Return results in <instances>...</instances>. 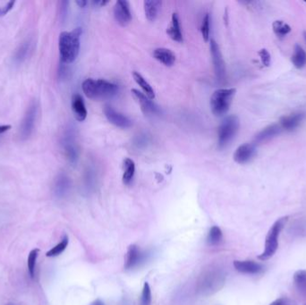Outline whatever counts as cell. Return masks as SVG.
I'll use <instances>...</instances> for the list:
<instances>
[{"label":"cell","mask_w":306,"mask_h":305,"mask_svg":"<svg viewBox=\"0 0 306 305\" xmlns=\"http://www.w3.org/2000/svg\"><path fill=\"white\" fill-rule=\"evenodd\" d=\"M153 56L166 66H172L176 62V55L169 48H156L153 51Z\"/></svg>","instance_id":"cell-18"},{"label":"cell","mask_w":306,"mask_h":305,"mask_svg":"<svg viewBox=\"0 0 306 305\" xmlns=\"http://www.w3.org/2000/svg\"><path fill=\"white\" fill-rule=\"evenodd\" d=\"M92 305H104V303L101 300H96V301H93Z\"/></svg>","instance_id":"cell-40"},{"label":"cell","mask_w":306,"mask_h":305,"mask_svg":"<svg viewBox=\"0 0 306 305\" xmlns=\"http://www.w3.org/2000/svg\"><path fill=\"white\" fill-rule=\"evenodd\" d=\"M222 239H223V234L221 229L216 225L212 226L209 230V235L207 237L208 245L211 246L219 245L222 242Z\"/></svg>","instance_id":"cell-26"},{"label":"cell","mask_w":306,"mask_h":305,"mask_svg":"<svg viewBox=\"0 0 306 305\" xmlns=\"http://www.w3.org/2000/svg\"><path fill=\"white\" fill-rule=\"evenodd\" d=\"M303 38H304V40L306 41V32H303Z\"/></svg>","instance_id":"cell-41"},{"label":"cell","mask_w":306,"mask_h":305,"mask_svg":"<svg viewBox=\"0 0 306 305\" xmlns=\"http://www.w3.org/2000/svg\"><path fill=\"white\" fill-rule=\"evenodd\" d=\"M147 254L141 253V250L136 245H130L127 251V257L125 262V268L126 269H133L140 266L141 263L144 262Z\"/></svg>","instance_id":"cell-13"},{"label":"cell","mask_w":306,"mask_h":305,"mask_svg":"<svg viewBox=\"0 0 306 305\" xmlns=\"http://www.w3.org/2000/svg\"><path fill=\"white\" fill-rule=\"evenodd\" d=\"M82 29H74L72 32H61L58 41L61 61L71 64L76 59L80 51V37Z\"/></svg>","instance_id":"cell-1"},{"label":"cell","mask_w":306,"mask_h":305,"mask_svg":"<svg viewBox=\"0 0 306 305\" xmlns=\"http://www.w3.org/2000/svg\"><path fill=\"white\" fill-rule=\"evenodd\" d=\"M71 183L69 180L68 177L65 175H60L56 178L55 186H54V191L55 194L58 198H63L68 193L70 190Z\"/></svg>","instance_id":"cell-19"},{"label":"cell","mask_w":306,"mask_h":305,"mask_svg":"<svg viewBox=\"0 0 306 305\" xmlns=\"http://www.w3.org/2000/svg\"><path fill=\"white\" fill-rule=\"evenodd\" d=\"M240 122L237 116H230L222 122L217 133V146L219 149H224L234 137L238 133Z\"/></svg>","instance_id":"cell-6"},{"label":"cell","mask_w":306,"mask_h":305,"mask_svg":"<svg viewBox=\"0 0 306 305\" xmlns=\"http://www.w3.org/2000/svg\"><path fill=\"white\" fill-rule=\"evenodd\" d=\"M83 91L89 99L102 100L115 96L118 92L117 85L103 79H87L83 83Z\"/></svg>","instance_id":"cell-2"},{"label":"cell","mask_w":306,"mask_h":305,"mask_svg":"<svg viewBox=\"0 0 306 305\" xmlns=\"http://www.w3.org/2000/svg\"><path fill=\"white\" fill-rule=\"evenodd\" d=\"M225 277L218 269H209L201 276L198 281V289L203 294H211L221 288Z\"/></svg>","instance_id":"cell-5"},{"label":"cell","mask_w":306,"mask_h":305,"mask_svg":"<svg viewBox=\"0 0 306 305\" xmlns=\"http://www.w3.org/2000/svg\"><path fill=\"white\" fill-rule=\"evenodd\" d=\"M144 11L146 18L149 22H154L157 18L158 14L161 9V1L159 0H147L144 1Z\"/></svg>","instance_id":"cell-20"},{"label":"cell","mask_w":306,"mask_h":305,"mask_svg":"<svg viewBox=\"0 0 306 305\" xmlns=\"http://www.w3.org/2000/svg\"><path fill=\"white\" fill-rule=\"evenodd\" d=\"M270 305H290L289 301L286 298H278L272 301Z\"/></svg>","instance_id":"cell-35"},{"label":"cell","mask_w":306,"mask_h":305,"mask_svg":"<svg viewBox=\"0 0 306 305\" xmlns=\"http://www.w3.org/2000/svg\"><path fill=\"white\" fill-rule=\"evenodd\" d=\"M8 305H13V304H8Z\"/></svg>","instance_id":"cell-42"},{"label":"cell","mask_w":306,"mask_h":305,"mask_svg":"<svg viewBox=\"0 0 306 305\" xmlns=\"http://www.w3.org/2000/svg\"><path fill=\"white\" fill-rule=\"evenodd\" d=\"M72 109L77 120L83 122L87 117V109L85 101L79 94H74L72 97Z\"/></svg>","instance_id":"cell-17"},{"label":"cell","mask_w":306,"mask_h":305,"mask_svg":"<svg viewBox=\"0 0 306 305\" xmlns=\"http://www.w3.org/2000/svg\"><path fill=\"white\" fill-rule=\"evenodd\" d=\"M234 267L238 272L244 274H258L262 270V266L254 261H235Z\"/></svg>","instance_id":"cell-15"},{"label":"cell","mask_w":306,"mask_h":305,"mask_svg":"<svg viewBox=\"0 0 306 305\" xmlns=\"http://www.w3.org/2000/svg\"><path fill=\"white\" fill-rule=\"evenodd\" d=\"M304 117H305L304 113H294L288 116L282 117L279 121V125L281 126L282 129H285L286 131H293L301 125Z\"/></svg>","instance_id":"cell-14"},{"label":"cell","mask_w":306,"mask_h":305,"mask_svg":"<svg viewBox=\"0 0 306 305\" xmlns=\"http://www.w3.org/2000/svg\"><path fill=\"white\" fill-rule=\"evenodd\" d=\"M37 109H38L36 103L32 102V104L29 106L28 109L25 113L20 128V137L22 140L28 139L33 132L36 121Z\"/></svg>","instance_id":"cell-7"},{"label":"cell","mask_w":306,"mask_h":305,"mask_svg":"<svg viewBox=\"0 0 306 305\" xmlns=\"http://www.w3.org/2000/svg\"><path fill=\"white\" fill-rule=\"evenodd\" d=\"M257 152L255 145L245 143L239 146L234 154V160L238 164H246L254 159Z\"/></svg>","instance_id":"cell-12"},{"label":"cell","mask_w":306,"mask_h":305,"mask_svg":"<svg viewBox=\"0 0 306 305\" xmlns=\"http://www.w3.org/2000/svg\"><path fill=\"white\" fill-rule=\"evenodd\" d=\"M9 129H11V125H0V134L8 132Z\"/></svg>","instance_id":"cell-37"},{"label":"cell","mask_w":306,"mask_h":305,"mask_svg":"<svg viewBox=\"0 0 306 305\" xmlns=\"http://www.w3.org/2000/svg\"><path fill=\"white\" fill-rule=\"evenodd\" d=\"M210 53L213 60L214 69L217 80L223 81L225 77V62L223 60L219 47L215 40H210Z\"/></svg>","instance_id":"cell-8"},{"label":"cell","mask_w":306,"mask_h":305,"mask_svg":"<svg viewBox=\"0 0 306 305\" xmlns=\"http://www.w3.org/2000/svg\"><path fill=\"white\" fill-rule=\"evenodd\" d=\"M64 148L65 155L67 157L69 161L72 163H75L77 161V149L75 145L73 144L72 137L69 134L64 138Z\"/></svg>","instance_id":"cell-25"},{"label":"cell","mask_w":306,"mask_h":305,"mask_svg":"<svg viewBox=\"0 0 306 305\" xmlns=\"http://www.w3.org/2000/svg\"><path fill=\"white\" fill-rule=\"evenodd\" d=\"M29 46H30L29 43L28 44L25 43L21 47L20 49L16 53V58L17 60L22 61L24 58H25V56H26L29 51Z\"/></svg>","instance_id":"cell-34"},{"label":"cell","mask_w":306,"mask_h":305,"mask_svg":"<svg viewBox=\"0 0 306 305\" xmlns=\"http://www.w3.org/2000/svg\"><path fill=\"white\" fill-rule=\"evenodd\" d=\"M68 243V237L64 236L63 237V239L61 240L60 243H58L56 246L53 247L52 249L49 250L48 253H46V256L47 257H56V256H59L61 253H63L64 250L66 249Z\"/></svg>","instance_id":"cell-27"},{"label":"cell","mask_w":306,"mask_h":305,"mask_svg":"<svg viewBox=\"0 0 306 305\" xmlns=\"http://www.w3.org/2000/svg\"><path fill=\"white\" fill-rule=\"evenodd\" d=\"M168 34L172 40L177 41V42H182L183 41L181 26H180V22H179V18H178L177 14H173V16H172L171 24H170V27L168 30Z\"/></svg>","instance_id":"cell-21"},{"label":"cell","mask_w":306,"mask_h":305,"mask_svg":"<svg viewBox=\"0 0 306 305\" xmlns=\"http://www.w3.org/2000/svg\"><path fill=\"white\" fill-rule=\"evenodd\" d=\"M39 253H40V250L33 249L31 251V253L29 254L27 264H28L29 273H30V276L32 278L34 277V275H35V268H36L37 259L39 256Z\"/></svg>","instance_id":"cell-30"},{"label":"cell","mask_w":306,"mask_h":305,"mask_svg":"<svg viewBox=\"0 0 306 305\" xmlns=\"http://www.w3.org/2000/svg\"><path fill=\"white\" fill-rule=\"evenodd\" d=\"M14 5H15V1H10L9 3H8L6 7H5L4 9L2 10V12H1V15L2 16H5V15H7L13 8H14Z\"/></svg>","instance_id":"cell-36"},{"label":"cell","mask_w":306,"mask_h":305,"mask_svg":"<svg viewBox=\"0 0 306 305\" xmlns=\"http://www.w3.org/2000/svg\"><path fill=\"white\" fill-rule=\"evenodd\" d=\"M288 217H283L278 218V220L271 225L269 233L267 235L265 241V248L263 253L258 257L261 261H266L272 257L277 252L278 247V237L281 233L282 229L286 225Z\"/></svg>","instance_id":"cell-4"},{"label":"cell","mask_w":306,"mask_h":305,"mask_svg":"<svg viewBox=\"0 0 306 305\" xmlns=\"http://www.w3.org/2000/svg\"><path fill=\"white\" fill-rule=\"evenodd\" d=\"M108 3V1H103V0H101V1H93V4L94 6H97V7H102V6H105V5Z\"/></svg>","instance_id":"cell-39"},{"label":"cell","mask_w":306,"mask_h":305,"mask_svg":"<svg viewBox=\"0 0 306 305\" xmlns=\"http://www.w3.org/2000/svg\"><path fill=\"white\" fill-rule=\"evenodd\" d=\"M292 63L294 67L301 69L304 67L306 64V52L305 50L300 46L295 45L294 46V54L292 56Z\"/></svg>","instance_id":"cell-22"},{"label":"cell","mask_w":306,"mask_h":305,"mask_svg":"<svg viewBox=\"0 0 306 305\" xmlns=\"http://www.w3.org/2000/svg\"><path fill=\"white\" fill-rule=\"evenodd\" d=\"M150 304H151V290L149 287V283L145 282L141 293V305Z\"/></svg>","instance_id":"cell-31"},{"label":"cell","mask_w":306,"mask_h":305,"mask_svg":"<svg viewBox=\"0 0 306 305\" xmlns=\"http://www.w3.org/2000/svg\"><path fill=\"white\" fill-rule=\"evenodd\" d=\"M131 93L136 100L137 102L141 106V111L143 112L145 116H154L160 112V109L156 105L153 103L150 99L146 96L143 93L139 92L138 90L133 89Z\"/></svg>","instance_id":"cell-10"},{"label":"cell","mask_w":306,"mask_h":305,"mask_svg":"<svg viewBox=\"0 0 306 305\" xmlns=\"http://www.w3.org/2000/svg\"><path fill=\"white\" fill-rule=\"evenodd\" d=\"M294 282L299 291L306 293V270H297L294 274Z\"/></svg>","instance_id":"cell-29"},{"label":"cell","mask_w":306,"mask_h":305,"mask_svg":"<svg viewBox=\"0 0 306 305\" xmlns=\"http://www.w3.org/2000/svg\"><path fill=\"white\" fill-rule=\"evenodd\" d=\"M104 114L107 119L112 124L120 128H128L132 125V121L123 114L117 112L111 106H105Z\"/></svg>","instance_id":"cell-11"},{"label":"cell","mask_w":306,"mask_h":305,"mask_svg":"<svg viewBox=\"0 0 306 305\" xmlns=\"http://www.w3.org/2000/svg\"><path fill=\"white\" fill-rule=\"evenodd\" d=\"M124 174H123V183L125 185H129L133 181L135 173V164L133 160L131 159H125L123 164Z\"/></svg>","instance_id":"cell-23"},{"label":"cell","mask_w":306,"mask_h":305,"mask_svg":"<svg viewBox=\"0 0 306 305\" xmlns=\"http://www.w3.org/2000/svg\"><path fill=\"white\" fill-rule=\"evenodd\" d=\"M259 56L261 57V60H262L263 65L270 66V62H271V56H270V54L267 49H265V48L261 49L259 51Z\"/></svg>","instance_id":"cell-33"},{"label":"cell","mask_w":306,"mask_h":305,"mask_svg":"<svg viewBox=\"0 0 306 305\" xmlns=\"http://www.w3.org/2000/svg\"><path fill=\"white\" fill-rule=\"evenodd\" d=\"M282 128L280 125L278 124L269 125L265 128L262 130L260 133H258L255 136L254 141L258 143H262L265 141H270L276 136H278L279 133H281Z\"/></svg>","instance_id":"cell-16"},{"label":"cell","mask_w":306,"mask_h":305,"mask_svg":"<svg viewBox=\"0 0 306 305\" xmlns=\"http://www.w3.org/2000/svg\"><path fill=\"white\" fill-rule=\"evenodd\" d=\"M133 77L134 81L136 82L137 85H139L142 89V91L144 92L145 95L150 100H153L155 98V93H154L152 87L149 85V83L145 80L144 78L141 77V74H140L139 72H133Z\"/></svg>","instance_id":"cell-24"},{"label":"cell","mask_w":306,"mask_h":305,"mask_svg":"<svg viewBox=\"0 0 306 305\" xmlns=\"http://www.w3.org/2000/svg\"><path fill=\"white\" fill-rule=\"evenodd\" d=\"M88 3V1H86V0H78V1H76V4L78 5L80 8H85Z\"/></svg>","instance_id":"cell-38"},{"label":"cell","mask_w":306,"mask_h":305,"mask_svg":"<svg viewBox=\"0 0 306 305\" xmlns=\"http://www.w3.org/2000/svg\"><path fill=\"white\" fill-rule=\"evenodd\" d=\"M114 16L117 24L125 27L132 20V13L130 6L125 0H118L114 7Z\"/></svg>","instance_id":"cell-9"},{"label":"cell","mask_w":306,"mask_h":305,"mask_svg":"<svg viewBox=\"0 0 306 305\" xmlns=\"http://www.w3.org/2000/svg\"><path fill=\"white\" fill-rule=\"evenodd\" d=\"M236 89H218L210 99V109L216 117H220L228 111L236 95Z\"/></svg>","instance_id":"cell-3"},{"label":"cell","mask_w":306,"mask_h":305,"mask_svg":"<svg viewBox=\"0 0 306 305\" xmlns=\"http://www.w3.org/2000/svg\"><path fill=\"white\" fill-rule=\"evenodd\" d=\"M272 28L275 34L278 37H285L291 32V27L283 21H275L272 24Z\"/></svg>","instance_id":"cell-28"},{"label":"cell","mask_w":306,"mask_h":305,"mask_svg":"<svg viewBox=\"0 0 306 305\" xmlns=\"http://www.w3.org/2000/svg\"><path fill=\"white\" fill-rule=\"evenodd\" d=\"M209 22H210L209 16L208 14H206L202 19L201 26V35L206 42L209 40Z\"/></svg>","instance_id":"cell-32"}]
</instances>
